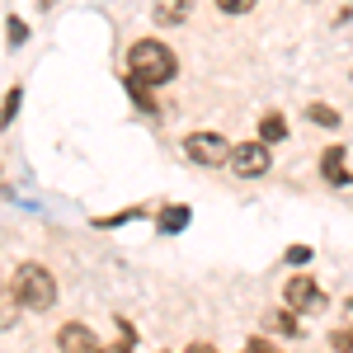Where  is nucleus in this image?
<instances>
[{"mask_svg":"<svg viewBox=\"0 0 353 353\" xmlns=\"http://www.w3.org/2000/svg\"><path fill=\"white\" fill-rule=\"evenodd\" d=\"M321 174H325L330 184H349V170H344V146H330L325 156H321Z\"/></svg>","mask_w":353,"mask_h":353,"instance_id":"6e6552de","label":"nucleus"},{"mask_svg":"<svg viewBox=\"0 0 353 353\" xmlns=\"http://www.w3.org/2000/svg\"><path fill=\"white\" fill-rule=\"evenodd\" d=\"M330 344H334L339 353H349V349H353V330H349V325H339L334 334H330Z\"/></svg>","mask_w":353,"mask_h":353,"instance_id":"2eb2a0df","label":"nucleus"},{"mask_svg":"<svg viewBox=\"0 0 353 353\" xmlns=\"http://www.w3.org/2000/svg\"><path fill=\"white\" fill-rule=\"evenodd\" d=\"M283 292H288V311H292V316H297V311H306V316L325 311V292H321V288H316L311 278H292V283H288Z\"/></svg>","mask_w":353,"mask_h":353,"instance_id":"39448f33","label":"nucleus"},{"mask_svg":"<svg viewBox=\"0 0 353 353\" xmlns=\"http://www.w3.org/2000/svg\"><path fill=\"white\" fill-rule=\"evenodd\" d=\"M288 137V123H283V113H264L259 118V141L269 146V141H283Z\"/></svg>","mask_w":353,"mask_h":353,"instance_id":"1a4fd4ad","label":"nucleus"},{"mask_svg":"<svg viewBox=\"0 0 353 353\" xmlns=\"http://www.w3.org/2000/svg\"><path fill=\"white\" fill-rule=\"evenodd\" d=\"M184 221H189V208H165V212H161L165 231H184Z\"/></svg>","mask_w":353,"mask_h":353,"instance_id":"ddd939ff","label":"nucleus"},{"mask_svg":"<svg viewBox=\"0 0 353 353\" xmlns=\"http://www.w3.org/2000/svg\"><path fill=\"white\" fill-rule=\"evenodd\" d=\"M264 330H273V334H297V316L292 311H269L264 316Z\"/></svg>","mask_w":353,"mask_h":353,"instance_id":"9d476101","label":"nucleus"},{"mask_svg":"<svg viewBox=\"0 0 353 353\" xmlns=\"http://www.w3.org/2000/svg\"><path fill=\"white\" fill-rule=\"evenodd\" d=\"M226 14H245V10H254V0H217Z\"/></svg>","mask_w":353,"mask_h":353,"instance_id":"a211bd4d","label":"nucleus"},{"mask_svg":"<svg viewBox=\"0 0 353 353\" xmlns=\"http://www.w3.org/2000/svg\"><path fill=\"white\" fill-rule=\"evenodd\" d=\"M306 113H311V123H321V128H334V123H339V113L325 109V104H311Z\"/></svg>","mask_w":353,"mask_h":353,"instance_id":"4468645a","label":"nucleus"},{"mask_svg":"<svg viewBox=\"0 0 353 353\" xmlns=\"http://www.w3.org/2000/svg\"><path fill=\"white\" fill-rule=\"evenodd\" d=\"M245 353H278V349H273L269 339H250V344H245Z\"/></svg>","mask_w":353,"mask_h":353,"instance_id":"6ab92c4d","label":"nucleus"},{"mask_svg":"<svg viewBox=\"0 0 353 353\" xmlns=\"http://www.w3.org/2000/svg\"><path fill=\"white\" fill-rule=\"evenodd\" d=\"M57 349H61V353H99V339H94V330H90V325L71 321V325L57 330Z\"/></svg>","mask_w":353,"mask_h":353,"instance_id":"423d86ee","label":"nucleus"},{"mask_svg":"<svg viewBox=\"0 0 353 353\" xmlns=\"http://www.w3.org/2000/svg\"><path fill=\"white\" fill-rule=\"evenodd\" d=\"M123 85H128V94L137 99V109H156V94H151V85H141V81H132V76H123Z\"/></svg>","mask_w":353,"mask_h":353,"instance_id":"f8f14e48","label":"nucleus"},{"mask_svg":"<svg viewBox=\"0 0 353 353\" xmlns=\"http://www.w3.org/2000/svg\"><path fill=\"white\" fill-rule=\"evenodd\" d=\"M99 353H128V344H113V349H99Z\"/></svg>","mask_w":353,"mask_h":353,"instance_id":"412c9836","label":"nucleus"},{"mask_svg":"<svg viewBox=\"0 0 353 353\" xmlns=\"http://www.w3.org/2000/svg\"><path fill=\"white\" fill-rule=\"evenodd\" d=\"M128 76L141 81V85L174 81V52L165 43H156V38H141V43H132V52H128Z\"/></svg>","mask_w":353,"mask_h":353,"instance_id":"f257e3e1","label":"nucleus"},{"mask_svg":"<svg viewBox=\"0 0 353 353\" xmlns=\"http://www.w3.org/2000/svg\"><path fill=\"white\" fill-rule=\"evenodd\" d=\"M288 259L292 264H311V245H288Z\"/></svg>","mask_w":353,"mask_h":353,"instance_id":"f3484780","label":"nucleus"},{"mask_svg":"<svg viewBox=\"0 0 353 353\" xmlns=\"http://www.w3.org/2000/svg\"><path fill=\"white\" fill-rule=\"evenodd\" d=\"M184 353H217V349H212V344H189Z\"/></svg>","mask_w":353,"mask_h":353,"instance_id":"aec40b11","label":"nucleus"},{"mask_svg":"<svg viewBox=\"0 0 353 353\" xmlns=\"http://www.w3.org/2000/svg\"><path fill=\"white\" fill-rule=\"evenodd\" d=\"M184 151H189V161H198V165H226L236 146L221 132H189L184 137Z\"/></svg>","mask_w":353,"mask_h":353,"instance_id":"7ed1b4c3","label":"nucleus"},{"mask_svg":"<svg viewBox=\"0 0 353 353\" xmlns=\"http://www.w3.org/2000/svg\"><path fill=\"white\" fill-rule=\"evenodd\" d=\"M14 316H19V297H14V288H0V330L14 325Z\"/></svg>","mask_w":353,"mask_h":353,"instance_id":"9b49d317","label":"nucleus"},{"mask_svg":"<svg viewBox=\"0 0 353 353\" xmlns=\"http://www.w3.org/2000/svg\"><path fill=\"white\" fill-rule=\"evenodd\" d=\"M14 297H19V306H28V311H48L57 301V278L43 264H19V273H14Z\"/></svg>","mask_w":353,"mask_h":353,"instance_id":"f03ea898","label":"nucleus"},{"mask_svg":"<svg viewBox=\"0 0 353 353\" xmlns=\"http://www.w3.org/2000/svg\"><path fill=\"white\" fill-rule=\"evenodd\" d=\"M14 104H19V85H14V90L5 94V109H0V123H10V118H14Z\"/></svg>","mask_w":353,"mask_h":353,"instance_id":"dca6fc26","label":"nucleus"},{"mask_svg":"<svg viewBox=\"0 0 353 353\" xmlns=\"http://www.w3.org/2000/svg\"><path fill=\"white\" fill-rule=\"evenodd\" d=\"M231 170H236L241 179H259V174L269 170V146H264V141H241V146L231 151Z\"/></svg>","mask_w":353,"mask_h":353,"instance_id":"20e7f679","label":"nucleus"},{"mask_svg":"<svg viewBox=\"0 0 353 353\" xmlns=\"http://www.w3.org/2000/svg\"><path fill=\"white\" fill-rule=\"evenodd\" d=\"M189 19V0H156V24L161 28H174Z\"/></svg>","mask_w":353,"mask_h":353,"instance_id":"0eeeda50","label":"nucleus"},{"mask_svg":"<svg viewBox=\"0 0 353 353\" xmlns=\"http://www.w3.org/2000/svg\"><path fill=\"white\" fill-rule=\"evenodd\" d=\"M344 325H349V330H353V301H349V321H344Z\"/></svg>","mask_w":353,"mask_h":353,"instance_id":"4be33fe9","label":"nucleus"}]
</instances>
